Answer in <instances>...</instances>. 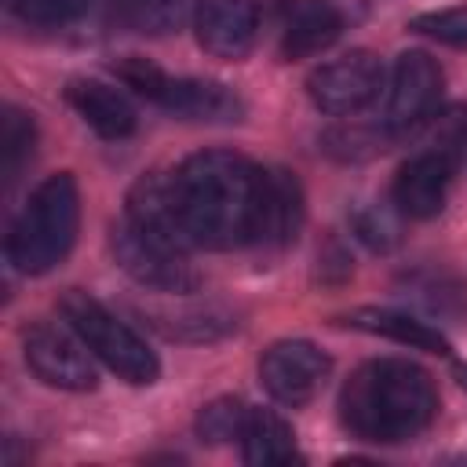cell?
I'll use <instances>...</instances> for the list:
<instances>
[{
    "label": "cell",
    "instance_id": "1",
    "mask_svg": "<svg viewBox=\"0 0 467 467\" xmlns=\"http://www.w3.org/2000/svg\"><path fill=\"white\" fill-rule=\"evenodd\" d=\"M259 171L230 150H201L171 171V193L193 248H241L255 241Z\"/></svg>",
    "mask_w": 467,
    "mask_h": 467
},
{
    "label": "cell",
    "instance_id": "2",
    "mask_svg": "<svg viewBox=\"0 0 467 467\" xmlns=\"http://www.w3.org/2000/svg\"><path fill=\"white\" fill-rule=\"evenodd\" d=\"M438 390L431 376L405 358H376L350 372L339 390L343 427L372 445H398L431 427Z\"/></svg>",
    "mask_w": 467,
    "mask_h": 467
},
{
    "label": "cell",
    "instance_id": "3",
    "mask_svg": "<svg viewBox=\"0 0 467 467\" xmlns=\"http://www.w3.org/2000/svg\"><path fill=\"white\" fill-rule=\"evenodd\" d=\"M77 226H80V190L69 171H58L44 179L15 215L7 234V263L22 274L55 270L69 255L77 241Z\"/></svg>",
    "mask_w": 467,
    "mask_h": 467
},
{
    "label": "cell",
    "instance_id": "4",
    "mask_svg": "<svg viewBox=\"0 0 467 467\" xmlns=\"http://www.w3.org/2000/svg\"><path fill=\"white\" fill-rule=\"evenodd\" d=\"M58 310H62V317L69 321V328L84 339V347H88L106 368H113L120 379L139 383V387H146V383L157 379V372H161L157 354L146 347V339H142L131 325H124V321H120L109 306H102L95 296H88V292H80V288H69V292L58 299Z\"/></svg>",
    "mask_w": 467,
    "mask_h": 467
},
{
    "label": "cell",
    "instance_id": "5",
    "mask_svg": "<svg viewBox=\"0 0 467 467\" xmlns=\"http://www.w3.org/2000/svg\"><path fill=\"white\" fill-rule=\"evenodd\" d=\"M117 77L135 88L139 95H146L150 102L164 106L168 113L182 117V120H241L244 102L219 80H201V77H171L161 66L146 62V58H124L117 66Z\"/></svg>",
    "mask_w": 467,
    "mask_h": 467
},
{
    "label": "cell",
    "instance_id": "6",
    "mask_svg": "<svg viewBox=\"0 0 467 467\" xmlns=\"http://www.w3.org/2000/svg\"><path fill=\"white\" fill-rule=\"evenodd\" d=\"M109 248L117 266L135 277L142 288H157V292H175L186 296L197 288V270L186 259V248L168 244L153 234H146L142 226H135L128 215L113 226L109 234Z\"/></svg>",
    "mask_w": 467,
    "mask_h": 467
},
{
    "label": "cell",
    "instance_id": "7",
    "mask_svg": "<svg viewBox=\"0 0 467 467\" xmlns=\"http://www.w3.org/2000/svg\"><path fill=\"white\" fill-rule=\"evenodd\" d=\"M379 88H383V62L372 51H350L343 58H332L317 66L306 80L310 102L332 117L365 109L379 95Z\"/></svg>",
    "mask_w": 467,
    "mask_h": 467
},
{
    "label": "cell",
    "instance_id": "8",
    "mask_svg": "<svg viewBox=\"0 0 467 467\" xmlns=\"http://www.w3.org/2000/svg\"><path fill=\"white\" fill-rule=\"evenodd\" d=\"M22 354H26V365L36 372V379H44L47 387H58V390H95L99 376H95V365L84 350V339L58 325H47V321H36L26 328L22 336Z\"/></svg>",
    "mask_w": 467,
    "mask_h": 467
},
{
    "label": "cell",
    "instance_id": "9",
    "mask_svg": "<svg viewBox=\"0 0 467 467\" xmlns=\"http://www.w3.org/2000/svg\"><path fill=\"white\" fill-rule=\"evenodd\" d=\"M328 368H332L328 354L310 339H281L259 358V379L266 394L292 409L306 405L321 390Z\"/></svg>",
    "mask_w": 467,
    "mask_h": 467
},
{
    "label": "cell",
    "instance_id": "10",
    "mask_svg": "<svg viewBox=\"0 0 467 467\" xmlns=\"http://www.w3.org/2000/svg\"><path fill=\"white\" fill-rule=\"evenodd\" d=\"M441 95V66L427 51H405L394 62L390 91H387V128L412 131L423 124Z\"/></svg>",
    "mask_w": 467,
    "mask_h": 467
},
{
    "label": "cell",
    "instance_id": "11",
    "mask_svg": "<svg viewBox=\"0 0 467 467\" xmlns=\"http://www.w3.org/2000/svg\"><path fill=\"white\" fill-rule=\"evenodd\" d=\"M193 29H197V44L212 58L237 62L252 51L259 36V4L255 0H197Z\"/></svg>",
    "mask_w": 467,
    "mask_h": 467
},
{
    "label": "cell",
    "instance_id": "12",
    "mask_svg": "<svg viewBox=\"0 0 467 467\" xmlns=\"http://www.w3.org/2000/svg\"><path fill=\"white\" fill-rule=\"evenodd\" d=\"M452 168H456V161H449L438 150L420 146L398 168V179H394V204H398V212L409 215V219L438 215L445 208V197H449Z\"/></svg>",
    "mask_w": 467,
    "mask_h": 467
},
{
    "label": "cell",
    "instance_id": "13",
    "mask_svg": "<svg viewBox=\"0 0 467 467\" xmlns=\"http://www.w3.org/2000/svg\"><path fill=\"white\" fill-rule=\"evenodd\" d=\"M303 226V186L285 168L259 171V212H255V241L263 248H285L296 241Z\"/></svg>",
    "mask_w": 467,
    "mask_h": 467
},
{
    "label": "cell",
    "instance_id": "14",
    "mask_svg": "<svg viewBox=\"0 0 467 467\" xmlns=\"http://www.w3.org/2000/svg\"><path fill=\"white\" fill-rule=\"evenodd\" d=\"M66 102L77 109V117L95 128L102 139H128L139 124V113L131 106V99L106 84V80H95V77H77L69 80L66 88Z\"/></svg>",
    "mask_w": 467,
    "mask_h": 467
},
{
    "label": "cell",
    "instance_id": "15",
    "mask_svg": "<svg viewBox=\"0 0 467 467\" xmlns=\"http://www.w3.org/2000/svg\"><path fill=\"white\" fill-rule=\"evenodd\" d=\"M343 22L347 18L332 0H299V4H292L288 18H285V29H281V55L288 62H296V58H310V55L325 51L343 33Z\"/></svg>",
    "mask_w": 467,
    "mask_h": 467
},
{
    "label": "cell",
    "instance_id": "16",
    "mask_svg": "<svg viewBox=\"0 0 467 467\" xmlns=\"http://www.w3.org/2000/svg\"><path fill=\"white\" fill-rule=\"evenodd\" d=\"M339 325H350L358 332H368V336H387L394 343H405V347H416V350H431V354H449V339L431 328L427 321H416L401 310H379V306H358L350 314L339 317Z\"/></svg>",
    "mask_w": 467,
    "mask_h": 467
},
{
    "label": "cell",
    "instance_id": "17",
    "mask_svg": "<svg viewBox=\"0 0 467 467\" xmlns=\"http://www.w3.org/2000/svg\"><path fill=\"white\" fill-rule=\"evenodd\" d=\"M237 441H241L244 463H252V467H270V463H292V460H299L292 427L277 412H270V409H248Z\"/></svg>",
    "mask_w": 467,
    "mask_h": 467
},
{
    "label": "cell",
    "instance_id": "18",
    "mask_svg": "<svg viewBox=\"0 0 467 467\" xmlns=\"http://www.w3.org/2000/svg\"><path fill=\"white\" fill-rule=\"evenodd\" d=\"M33 142H36V128L33 117L22 113L18 106H7L0 117V168H4V182H15L22 164L33 157Z\"/></svg>",
    "mask_w": 467,
    "mask_h": 467
},
{
    "label": "cell",
    "instance_id": "19",
    "mask_svg": "<svg viewBox=\"0 0 467 467\" xmlns=\"http://www.w3.org/2000/svg\"><path fill=\"white\" fill-rule=\"evenodd\" d=\"M124 7L135 29L150 36H164V33H175L190 18L193 0H124Z\"/></svg>",
    "mask_w": 467,
    "mask_h": 467
},
{
    "label": "cell",
    "instance_id": "20",
    "mask_svg": "<svg viewBox=\"0 0 467 467\" xmlns=\"http://www.w3.org/2000/svg\"><path fill=\"white\" fill-rule=\"evenodd\" d=\"M244 416H248V405L237 401V398H215L212 405L201 409L197 416V434L212 445L219 441H230V438H241V427H244Z\"/></svg>",
    "mask_w": 467,
    "mask_h": 467
},
{
    "label": "cell",
    "instance_id": "21",
    "mask_svg": "<svg viewBox=\"0 0 467 467\" xmlns=\"http://www.w3.org/2000/svg\"><path fill=\"white\" fill-rule=\"evenodd\" d=\"M409 29H416L438 44H449V47H467V7H445V11L416 15L409 22Z\"/></svg>",
    "mask_w": 467,
    "mask_h": 467
},
{
    "label": "cell",
    "instance_id": "22",
    "mask_svg": "<svg viewBox=\"0 0 467 467\" xmlns=\"http://www.w3.org/2000/svg\"><path fill=\"white\" fill-rule=\"evenodd\" d=\"M350 223H354V234H358L368 248H376V252H387V248L398 241V223H394V215H390L387 208H379V204H361V208L350 215Z\"/></svg>",
    "mask_w": 467,
    "mask_h": 467
},
{
    "label": "cell",
    "instance_id": "23",
    "mask_svg": "<svg viewBox=\"0 0 467 467\" xmlns=\"http://www.w3.org/2000/svg\"><path fill=\"white\" fill-rule=\"evenodd\" d=\"M11 11H18L26 22H36V26H58V22H69L77 15H84L91 7V0H7Z\"/></svg>",
    "mask_w": 467,
    "mask_h": 467
},
{
    "label": "cell",
    "instance_id": "24",
    "mask_svg": "<svg viewBox=\"0 0 467 467\" xmlns=\"http://www.w3.org/2000/svg\"><path fill=\"white\" fill-rule=\"evenodd\" d=\"M383 131L376 128H336L325 135L328 150L336 157H350V161H361V157H372L376 150H383Z\"/></svg>",
    "mask_w": 467,
    "mask_h": 467
},
{
    "label": "cell",
    "instance_id": "25",
    "mask_svg": "<svg viewBox=\"0 0 467 467\" xmlns=\"http://www.w3.org/2000/svg\"><path fill=\"white\" fill-rule=\"evenodd\" d=\"M456 376H460V383L467 387V365H460V368H456Z\"/></svg>",
    "mask_w": 467,
    "mask_h": 467
}]
</instances>
